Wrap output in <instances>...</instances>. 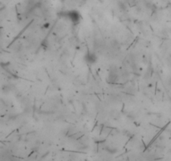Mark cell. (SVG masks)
I'll return each mask as SVG.
<instances>
[{"label":"cell","instance_id":"cell-1","mask_svg":"<svg viewBox=\"0 0 171 161\" xmlns=\"http://www.w3.org/2000/svg\"><path fill=\"white\" fill-rule=\"evenodd\" d=\"M69 19L74 23H78L80 21V14L76 11H70L67 13Z\"/></svg>","mask_w":171,"mask_h":161},{"label":"cell","instance_id":"cell-2","mask_svg":"<svg viewBox=\"0 0 171 161\" xmlns=\"http://www.w3.org/2000/svg\"><path fill=\"white\" fill-rule=\"evenodd\" d=\"M97 60V57L93 54H89L86 56V61H88L90 63H94Z\"/></svg>","mask_w":171,"mask_h":161}]
</instances>
